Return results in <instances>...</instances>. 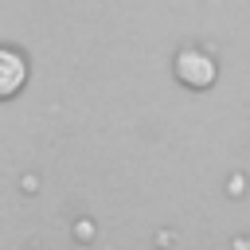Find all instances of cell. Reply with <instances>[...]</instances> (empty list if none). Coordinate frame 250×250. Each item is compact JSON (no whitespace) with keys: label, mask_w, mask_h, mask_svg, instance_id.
I'll list each match as a JSON object with an SVG mask.
<instances>
[{"label":"cell","mask_w":250,"mask_h":250,"mask_svg":"<svg viewBox=\"0 0 250 250\" xmlns=\"http://www.w3.org/2000/svg\"><path fill=\"white\" fill-rule=\"evenodd\" d=\"M176 78L203 90V86L215 82V59H211L207 51H199V47H188V51L176 55Z\"/></svg>","instance_id":"cell-1"},{"label":"cell","mask_w":250,"mask_h":250,"mask_svg":"<svg viewBox=\"0 0 250 250\" xmlns=\"http://www.w3.org/2000/svg\"><path fill=\"white\" fill-rule=\"evenodd\" d=\"M27 82V59L16 47H0V98H16Z\"/></svg>","instance_id":"cell-2"}]
</instances>
